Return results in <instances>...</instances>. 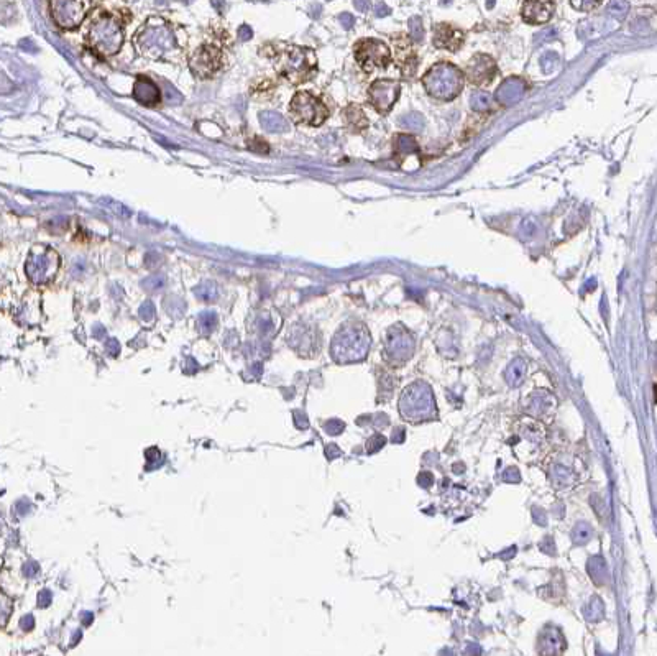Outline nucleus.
Returning <instances> with one entry per match:
<instances>
[{
    "label": "nucleus",
    "instance_id": "f257e3e1",
    "mask_svg": "<svg viewBox=\"0 0 657 656\" xmlns=\"http://www.w3.org/2000/svg\"><path fill=\"white\" fill-rule=\"evenodd\" d=\"M274 67L289 82L301 84L309 81L317 71V58L311 48L285 47L274 55Z\"/></svg>",
    "mask_w": 657,
    "mask_h": 656
},
{
    "label": "nucleus",
    "instance_id": "f03ea898",
    "mask_svg": "<svg viewBox=\"0 0 657 656\" xmlns=\"http://www.w3.org/2000/svg\"><path fill=\"white\" fill-rule=\"evenodd\" d=\"M465 74L449 61H440L434 64L424 74L423 86L427 94L437 101H452L462 93Z\"/></svg>",
    "mask_w": 657,
    "mask_h": 656
},
{
    "label": "nucleus",
    "instance_id": "7ed1b4c3",
    "mask_svg": "<svg viewBox=\"0 0 657 656\" xmlns=\"http://www.w3.org/2000/svg\"><path fill=\"white\" fill-rule=\"evenodd\" d=\"M370 349V334L362 324H347L335 334L331 354L339 364L363 360Z\"/></svg>",
    "mask_w": 657,
    "mask_h": 656
},
{
    "label": "nucleus",
    "instance_id": "20e7f679",
    "mask_svg": "<svg viewBox=\"0 0 657 656\" xmlns=\"http://www.w3.org/2000/svg\"><path fill=\"white\" fill-rule=\"evenodd\" d=\"M401 415L409 421H426L435 416V403L432 390L424 382H417L404 390L400 400Z\"/></svg>",
    "mask_w": 657,
    "mask_h": 656
},
{
    "label": "nucleus",
    "instance_id": "39448f33",
    "mask_svg": "<svg viewBox=\"0 0 657 656\" xmlns=\"http://www.w3.org/2000/svg\"><path fill=\"white\" fill-rule=\"evenodd\" d=\"M89 43L94 51L102 56H110L122 48L124 44V30L120 24L109 17H99L89 30Z\"/></svg>",
    "mask_w": 657,
    "mask_h": 656
},
{
    "label": "nucleus",
    "instance_id": "423d86ee",
    "mask_svg": "<svg viewBox=\"0 0 657 656\" xmlns=\"http://www.w3.org/2000/svg\"><path fill=\"white\" fill-rule=\"evenodd\" d=\"M136 48L148 58H159L174 48V36L163 21L151 20L135 38Z\"/></svg>",
    "mask_w": 657,
    "mask_h": 656
},
{
    "label": "nucleus",
    "instance_id": "0eeeda50",
    "mask_svg": "<svg viewBox=\"0 0 657 656\" xmlns=\"http://www.w3.org/2000/svg\"><path fill=\"white\" fill-rule=\"evenodd\" d=\"M59 268V255L48 245H33L25 263V272L35 285H44L55 278Z\"/></svg>",
    "mask_w": 657,
    "mask_h": 656
},
{
    "label": "nucleus",
    "instance_id": "6e6552de",
    "mask_svg": "<svg viewBox=\"0 0 657 656\" xmlns=\"http://www.w3.org/2000/svg\"><path fill=\"white\" fill-rule=\"evenodd\" d=\"M289 114L297 124L316 127L324 124V120L328 117V109L320 99L302 91L293 97L291 104H289Z\"/></svg>",
    "mask_w": 657,
    "mask_h": 656
},
{
    "label": "nucleus",
    "instance_id": "1a4fd4ad",
    "mask_svg": "<svg viewBox=\"0 0 657 656\" xmlns=\"http://www.w3.org/2000/svg\"><path fill=\"white\" fill-rule=\"evenodd\" d=\"M355 58L366 73L377 67H386L391 61V51L383 41L365 38L355 44Z\"/></svg>",
    "mask_w": 657,
    "mask_h": 656
},
{
    "label": "nucleus",
    "instance_id": "9d476101",
    "mask_svg": "<svg viewBox=\"0 0 657 656\" xmlns=\"http://www.w3.org/2000/svg\"><path fill=\"white\" fill-rule=\"evenodd\" d=\"M224 66V55L216 47H201L189 59V67L201 79L216 76Z\"/></svg>",
    "mask_w": 657,
    "mask_h": 656
},
{
    "label": "nucleus",
    "instance_id": "9b49d317",
    "mask_svg": "<svg viewBox=\"0 0 657 656\" xmlns=\"http://www.w3.org/2000/svg\"><path fill=\"white\" fill-rule=\"evenodd\" d=\"M401 93V84L394 79H377L368 89L370 104L380 114H388L398 101Z\"/></svg>",
    "mask_w": 657,
    "mask_h": 656
},
{
    "label": "nucleus",
    "instance_id": "f8f14e48",
    "mask_svg": "<svg viewBox=\"0 0 657 656\" xmlns=\"http://www.w3.org/2000/svg\"><path fill=\"white\" fill-rule=\"evenodd\" d=\"M51 15L58 27L73 30L84 20V9L78 0H51Z\"/></svg>",
    "mask_w": 657,
    "mask_h": 656
},
{
    "label": "nucleus",
    "instance_id": "ddd939ff",
    "mask_svg": "<svg viewBox=\"0 0 657 656\" xmlns=\"http://www.w3.org/2000/svg\"><path fill=\"white\" fill-rule=\"evenodd\" d=\"M496 73H498V66L488 55H475L470 61L467 67H465V78H467L473 86L483 87L486 84H490Z\"/></svg>",
    "mask_w": 657,
    "mask_h": 656
},
{
    "label": "nucleus",
    "instance_id": "4468645a",
    "mask_svg": "<svg viewBox=\"0 0 657 656\" xmlns=\"http://www.w3.org/2000/svg\"><path fill=\"white\" fill-rule=\"evenodd\" d=\"M414 341L412 335L401 326H394L388 331L386 337V354L396 362H404L412 355Z\"/></svg>",
    "mask_w": 657,
    "mask_h": 656
},
{
    "label": "nucleus",
    "instance_id": "2eb2a0df",
    "mask_svg": "<svg viewBox=\"0 0 657 656\" xmlns=\"http://www.w3.org/2000/svg\"><path fill=\"white\" fill-rule=\"evenodd\" d=\"M555 10L554 0H524L521 15L524 21L532 25H541L551 20Z\"/></svg>",
    "mask_w": 657,
    "mask_h": 656
},
{
    "label": "nucleus",
    "instance_id": "dca6fc26",
    "mask_svg": "<svg viewBox=\"0 0 657 656\" xmlns=\"http://www.w3.org/2000/svg\"><path fill=\"white\" fill-rule=\"evenodd\" d=\"M465 41V35L458 28L449 24H439L434 27V47L440 50L457 51Z\"/></svg>",
    "mask_w": 657,
    "mask_h": 656
},
{
    "label": "nucleus",
    "instance_id": "f3484780",
    "mask_svg": "<svg viewBox=\"0 0 657 656\" xmlns=\"http://www.w3.org/2000/svg\"><path fill=\"white\" fill-rule=\"evenodd\" d=\"M526 91H528V82L518 76H511L496 89L495 99L503 105H513L526 94Z\"/></svg>",
    "mask_w": 657,
    "mask_h": 656
},
{
    "label": "nucleus",
    "instance_id": "a211bd4d",
    "mask_svg": "<svg viewBox=\"0 0 657 656\" xmlns=\"http://www.w3.org/2000/svg\"><path fill=\"white\" fill-rule=\"evenodd\" d=\"M133 99L142 105H156L161 101V93L155 81H151L148 76H138L133 84Z\"/></svg>",
    "mask_w": 657,
    "mask_h": 656
},
{
    "label": "nucleus",
    "instance_id": "6ab92c4d",
    "mask_svg": "<svg viewBox=\"0 0 657 656\" xmlns=\"http://www.w3.org/2000/svg\"><path fill=\"white\" fill-rule=\"evenodd\" d=\"M393 41L396 43V64L400 66V70L403 71L404 76L408 78H412L417 70V56L416 53L411 50L409 41L406 38L401 36V41H398V38H393Z\"/></svg>",
    "mask_w": 657,
    "mask_h": 656
},
{
    "label": "nucleus",
    "instance_id": "aec40b11",
    "mask_svg": "<svg viewBox=\"0 0 657 656\" xmlns=\"http://www.w3.org/2000/svg\"><path fill=\"white\" fill-rule=\"evenodd\" d=\"M258 120L260 124L263 125L265 130H268L271 133H281L289 130V122L285 119V116H281L279 112H271V110L260 112Z\"/></svg>",
    "mask_w": 657,
    "mask_h": 656
},
{
    "label": "nucleus",
    "instance_id": "412c9836",
    "mask_svg": "<svg viewBox=\"0 0 657 656\" xmlns=\"http://www.w3.org/2000/svg\"><path fill=\"white\" fill-rule=\"evenodd\" d=\"M343 119H345V124L352 132H363L366 127H368V119H366L365 112L362 110V107H358L355 104H350L343 109Z\"/></svg>",
    "mask_w": 657,
    "mask_h": 656
},
{
    "label": "nucleus",
    "instance_id": "4be33fe9",
    "mask_svg": "<svg viewBox=\"0 0 657 656\" xmlns=\"http://www.w3.org/2000/svg\"><path fill=\"white\" fill-rule=\"evenodd\" d=\"M394 151L398 158H406L411 155H419V145L414 140V137H411L408 133H400L394 137Z\"/></svg>",
    "mask_w": 657,
    "mask_h": 656
},
{
    "label": "nucleus",
    "instance_id": "5701e85b",
    "mask_svg": "<svg viewBox=\"0 0 657 656\" xmlns=\"http://www.w3.org/2000/svg\"><path fill=\"white\" fill-rule=\"evenodd\" d=\"M524 375H526V362L523 360V358H516V360H513L508 365V369L505 372V378H506L508 385H511V387L521 385V382L524 380Z\"/></svg>",
    "mask_w": 657,
    "mask_h": 656
},
{
    "label": "nucleus",
    "instance_id": "b1692460",
    "mask_svg": "<svg viewBox=\"0 0 657 656\" xmlns=\"http://www.w3.org/2000/svg\"><path fill=\"white\" fill-rule=\"evenodd\" d=\"M557 645L565 646V642H564L562 635L557 630H547L544 635H542V638H541V653H544L547 650V646H552V654L554 653H560L562 650H560V648H557Z\"/></svg>",
    "mask_w": 657,
    "mask_h": 656
},
{
    "label": "nucleus",
    "instance_id": "393cba45",
    "mask_svg": "<svg viewBox=\"0 0 657 656\" xmlns=\"http://www.w3.org/2000/svg\"><path fill=\"white\" fill-rule=\"evenodd\" d=\"M470 105L475 112H488L491 107V96L481 89L473 91L470 97Z\"/></svg>",
    "mask_w": 657,
    "mask_h": 656
},
{
    "label": "nucleus",
    "instance_id": "a878e982",
    "mask_svg": "<svg viewBox=\"0 0 657 656\" xmlns=\"http://www.w3.org/2000/svg\"><path fill=\"white\" fill-rule=\"evenodd\" d=\"M194 295L202 301H214L219 296V288L212 281H204V283L194 288Z\"/></svg>",
    "mask_w": 657,
    "mask_h": 656
},
{
    "label": "nucleus",
    "instance_id": "bb28decb",
    "mask_svg": "<svg viewBox=\"0 0 657 656\" xmlns=\"http://www.w3.org/2000/svg\"><path fill=\"white\" fill-rule=\"evenodd\" d=\"M197 327L202 334H209L217 327V314L214 311H204L197 318Z\"/></svg>",
    "mask_w": 657,
    "mask_h": 656
},
{
    "label": "nucleus",
    "instance_id": "cd10ccee",
    "mask_svg": "<svg viewBox=\"0 0 657 656\" xmlns=\"http://www.w3.org/2000/svg\"><path fill=\"white\" fill-rule=\"evenodd\" d=\"M593 536V530L588 523H578L574 531H572V539H574L575 545H585L592 539Z\"/></svg>",
    "mask_w": 657,
    "mask_h": 656
},
{
    "label": "nucleus",
    "instance_id": "c85d7f7f",
    "mask_svg": "<svg viewBox=\"0 0 657 656\" xmlns=\"http://www.w3.org/2000/svg\"><path fill=\"white\" fill-rule=\"evenodd\" d=\"M588 573L593 577V581H597L598 584L601 582V579L605 577L606 568H605V561H603L600 556H595L590 561H588Z\"/></svg>",
    "mask_w": 657,
    "mask_h": 656
},
{
    "label": "nucleus",
    "instance_id": "c756f323",
    "mask_svg": "<svg viewBox=\"0 0 657 656\" xmlns=\"http://www.w3.org/2000/svg\"><path fill=\"white\" fill-rule=\"evenodd\" d=\"M400 124H401V127L411 128L412 132H419L424 127V119H423L421 114L412 112V114H406V116H403L400 119Z\"/></svg>",
    "mask_w": 657,
    "mask_h": 656
},
{
    "label": "nucleus",
    "instance_id": "7c9ffc66",
    "mask_svg": "<svg viewBox=\"0 0 657 656\" xmlns=\"http://www.w3.org/2000/svg\"><path fill=\"white\" fill-rule=\"evenodd\" d=\"M142 285L145 289H148V291H156V289H161L166 285V277L163 273H155L151 275V277L145 278L142 281Z\"/></svg>",
    "mask_w": 657,
    "mask_h": 656
},
{
    "label": "nucleus",
    "instance_id": "2f4dec72",
    "mask_svg": "<svg viewBox=\"0 0 657 656\" xmlns=\"http://www.w3.org/2000/svg\"><path fill=\"white\" fill-rule=\"evenodd\" d=\"M629 10V5L626 0H611L608 5V13L613 15L615 18H623Z\"/></svg>",
    "mask_w": 657,
    "mask_h": 656
},
{
    "label": "nucleus",
    "instance_id": "473e14b6",
    "mask_svg": "<svg viewBox=\"0 0 657 656\" xmlns=\"http://www.w3.org/2000/svg\"><path fill=\"white\" fill-rule=\"evenodd\" d=\"M409 30H411V40H414L416 43H421L424 38V27L423 21L419 17H412L409 20Z\"/></svg>",
    "mask_w": 657,
    "mask_h": 656
},
{
    "label": "nucleus",
    "instance_id": "72a5a7b5",
    "mask_svg": "<svg viewBox=\"0 0 657 656\" xmlns=\"http://www.w3.org/2000/svg\"><path fill=\"white\" fill-rule=\"evenodd\" d=\"M600 2L601 0H570L572 7H574L575 10H580V12H590L593 9H597V7L600 5Z\"/></svg>",
    "mask_w": 657,
    "mask_h": 656
},
{
    "label": "nucleus",
    "instance_id": "f704fd0d",
    "mask_svg": "<svg viewBox=\"0 0 657 656\" xmlns=\"http://www.w3.org/2000/svg\"><path fill=\"white\" fill-rule=\"evenodd\" d=\"M557 61H559V58H557L555 53H552V51L546 53V55L542 56V63H541V64H542V70H544V73H552V71L555 70Z\"/></svg>",
    "mask_w": 657,
    "mask_h": 656
},
{
    "label": "nucleus",
    "instance_id": "c9c22d12",
    "mask_svg": "<svg viewBox=\"0 0 657 656\" xmlns=\"http://www.w3.org/2000/svg\"><path fill=\"white\" fill-rule=\"evenodd\" d=\"M248 148L251 150V151H255V153H268L270 151V147H268V143H266L263 139H258V137H255V139H251V140H248Z\"/></svg>",
    "mask_w": 657,
    "mask_h": 656
},
{
    "label": "nucleus",
    "instance_id": "e433bc0d",
    "mask_svg": "<svg viewBox=\"0 0 657 656\" xmlns=\"http://www.w3.org/2000/svg\"><path fill=\"white\" fill-rule=\"evenodd\" d=\"M155 304H153L151 301H145L142 306H140V311H138V314H140V318L143 319L145 323H150L153 318H155Z\"/></svg>",
    "mask_w": 657,
    "mask_h": 656
},
{
    "label": "nucleus",
    "instance_id": "4c0bfd02",
    "mask_svg": "<svg viewBox=\"0 0 657 656\" xmlns=\"http://www.w3.org/2000/svg\"><path fill=\"white\" fill-rule=\"evenodd\" d=\"M385 444H386L385 436H381V434H375V436H371V439L368 441V444H366V447H368L366 451H368V453H377Z\"/></svg>",
    "mask_w": 657,
    "mask_h": 656
},
{
    "label": "nucleus",
    "instance_id": "58836bf2",
    "mask_svg": "<svg viewBox=\"0 0 657 656\" xmlns=\"http://www.w3.org/2000/svg\"><path fill=\"white\" fill-rule=\"evenodd\" d=\"M586 610H592V614H586V619H588V620H598V619H600V615H601V612H603V605H601L600 599H593V600H592V604L588 605V608H586Z\"/></svg>",
    "mask_w": 657,
    "mask_h": 656
},
{
    "label": "nucleus",
    "instance_id": "ea45409f",
    "mask_svg": "<svg viewBox=\"0 0 657 656\" xmlns=\"http://www.w3.org/2000/svg\"><path fill=\"white\" fill-rule=\"evenodd\" d=\"M343 428H345V424H343L340 419H331V421L325 423V426H324V429L328 434H332V436H337L339 433L343 431Z\"/></svg>",
    "mask_w": 657,
    "mask_h": 656
},
{
    "label": "nucleus",
    "instance_id": "a19ab883",
    "mask_svg": "<svg viewBox=\"0 0 657 656\" xmlns=\"http://www.w3.org/2000/svg\"><path fill=\"white\" fill-rule=\"evenodd\" d=\"M503 480H505V482H511V484L519 482V480H521V476H519V470H518L516 467H509V469H506V470H505V474H503Z\"/></svg>",
    "mask_w": 657,
    "mask_h": 656
},
{
    "label": "nucleus",
    "instance_id": "79ce46f5",
    "mask_svg": "<svg viewBox=\"0 0 657 656\" xmlns=\"http://www.w3.org/2000/svg\"><path fill=\"white\" fill-rule=\"evenodd\" d=\"M51 599H53L51 592L48 589H44V591H41L40 594H38V605H40V607H48L51 604Z\"/></svg>",
    "mask_w": 657,
    "mask_h": 656
},
{
    "label": "nucleus",
    "instance_id": "37998d69",
    "mask_svg": "<svg viewBox=\"0 0 657 656\" xmlns=\"http://www.w3.org/2000/svg\"><path fill=\"white\" fill-rule=\"evenodd\" d=\"M417 484L421 487H431L434 484V477L431 472H421L417 477Z\"/></svg>",
    "mask_w": 657,
    "mask_h": 656
},
{
    "label": "nucleus",
    "instance_id": "c03bdc74",
    "mask_svg": "<svg viewBox=\"0 0 657 656\" xmlns=\"http://www.w3.org/2000/svg\"><path fill=\"white\" fill-rule=\"evenodd\" d=\"M105 350H107V352H109V355H112V357L119 355V350H120L119 342H117L115 339H109V341L105 342Z\"/></svg>",
    "mask_w": 657,
    "mask_h": 656
},
{
    "label": "nucleus",
    "instance_id": "a18cd8bd",
    "mask_svg": "<svg viewBox=\"0 0 657 656\" xmlns=\"http://www.w3.org/2000/svg\"><path fill=\"white\" fill-rule=\"evenodd\" d=\"M539 548H541V551H544V553H547V554H554L555 553V545H554V541H552V538H546L542 543L539 545Z\"/></svg>",
    "mask_w": 657,
    "mask_h": 656
},
{
    "label": "nucleus",
    "instance_id": "49530a36",
    "mask_svg": "<svg viewBox=\"0 0 657 656\" xmlns=\"http://www.w3.org/2000/svg\"><path fill=\"white\" fill-rule=\"evenodd\" d=\"M159 258H161V257H159V255L156 254V252H150V254H148L147 257H145V265H147L148 268H153V266H155L156 263L161 262V260H159Z\"/></svg>",
    "mask_w": 657,
    "mask_h": 656
},
{
    "label": "nucleus",
    "instance_id": "de8ad7c7",
    "mask_svg": "<svg viewBox=\"0 0 657 656\" xmlns=\"http://www.w3.org/2000/svg\"><path fill=\"white\" fill-rule=\"evenodd\" d=\"M339 18H340V24H342V27H343V28H345V30H350V28H352V27H354V24H355V18H354V17H352V15H350V13H342Z\"/></svg>",
    "mask_w": 657,
    "mask_h": 656
},
{
    "label": "nucleus",
    "instance_id": "09e8293b",
    "mask_svg": "<svg viewBox=\"0 0 657 656\" xmlns=\"http://www.w3.org/2000/svg\"><path fill=\"white\" fill-rule=\"evenodd\" d=\"M251 36H253V32H251V28H250L248 25H242V27L239 28V38H240L242 41L250 40Z\"/></svg>",
    "mask_w": 657,
    "mask_h": 656
},
{
    "label": "nucleus",
    "instance_id": "8fccbe9b",
    "mask_svg": "<svg viewBox=\"0 0 657 656\" xmlns=\"http://www.w3.org/2000/svg\"><path fill=\"white\" fill-rule=\"evenodd\" d=\"M20 627L24 628V630H27V631L33 630V627H35V620H33V617H32V615L24 617V619H21V622H20Z\"/></svg>",
    "mask_w": 657,
    "mask_h": 656
},
{
    "label": "nucleus",
    "instance_id": "3c124183",
    "mask_svg": "<svg viewBox=\"0 0 657 656\" xmlns=\"http://www.w3.org/2000/svg\"><path fill=\"white\" fill-rule=\"evenodd\" d=\"M389 13H391V10H389V7L385 5V4H378L375 7V15H377V17H386V15H389Z\"/></svg>",
    "mask_w": 657,
    "mask_h": 656
},
{
    "label": "nucleus",
    "instance_id": "603ef678",
    "mask_svg": "<svg viewBox=\"0 0 657 656\" xmlns=\"http://www.w3.org/2000/svg\"><path fill=\"white\" fill-rule=\"evenodd\" d=\"M325 456L328 457V459H335V457H339L340 456V449L337 447V446H327V449H325Z\"/></svg>",
    "mask_w": 657,
    "mask_h": 656
},
{
    "label": "nucleus",
    "instance_id": "864d4df0",
    "mask_svg": "<svg viewBox=\"0 0 657 656\" xmlns=\"http://www.w3.org/2000/svg\"><path fill=\"white\" fill-rule=\"evenodd\" d=\"M532 512H534V513H532V516H534V520H536V522H537L539 525H546V522H547V520H546V515H544V512H541V510H539V508H534V510H532Z\"/></svg>",
    "mask_w": 657,
    "mask_h": 656
},
{
    "label": "nucleus",
    "instance_id": "5fc2aeb1",
    "mask_svg": "<svg viewBox=\"0 0 657 656\" xmlns=\"http://www.w3.org/2000/svg\"><path fill=\"white\" fill-rule=\"evenodd\" d=\"M355 7H357V10H360V12H366L370 9V0H355Z\"/></svg>",
    "mask_w": 657,
    "mask_h": 656
},
{
    "label": "nucleus",
    "instance_id": "6e6d98bb",
    "mask_svg": "<svg viewBox=\"0 0 657 656\" xmlns=\"http://www.w3.org/2000/svg\"><path fill=\"white\" fill-rule=\"evenodd\" d=\"M20 47H21V50L30 51V53H35L36 51V47L32 43V40H21L20 41Z\"/></svg>",
    "mask_w": 657,
    "mask_h": 656
},
{
    "label": "nucleus",
    "instance_id": "4d7b16f0",
    "mask_svg": "<svg viewBox=\"0 0 657 656\" xmlns=\"http://www.w3.org/2000/svg\"><path fill=\"white\" fill-rule=\"evenodd\" d=\"M92 335L96 339H102V337H105V329L101 326V324H97V326H94V329H92Z\"/></svg>",
    "mask_w": 657,
    "mask_h": 656
},
{
    "label": "nucleus",
    "instance_id": "13d9d810",
    "mask_svg": "<svg viewBox=\"0 0 657 656\" xmlns=\"http://www.w3.org/2000/svg\"><path fill=\"white\" fill-rule=\"evenodd\" d=\"M403 441H404V429L403 428L394 429V433H393V442H403Z\"/></svg>",
    "mask_w": 657,
    "mask_h": 656
},
{
    "label": "nucleus",
    "instance_id": "bf43d9fd",
    "mask_svg": "<svg viewBox=\"0 0 657 656\" xmlns=\"http://www.w3.org/2000/svg\"><path fill=\"white\" fill-rule=\"evenodd\" d=\"M210 4H212V7L217 12H224V9H225V2H224V0H210Z\"/></svg>",
    "mask_w": 657,
    "mask_h": 656
},
{
    "label": "nucleus",
    "instance_id": "052dcab7",
    "mask_svg": "<svg viewBox=\"0 0 657 656\" xmlns=\"http://www.w3.org/2000/svg\"><path fill=\"white\" fill-rule=\"evenodd\" d=\"M38 571V566L35 562H30V564H27V568H25V574L27 576H33L35 573Z\"/></svg>",
    "mask_w": 657,
    "mask_h": 656
},
{
    "label": "nucleus",
    "instance_id": "680f3d73",
    "mask_svg": "<svg viewBox=\"0 0 657 656\" xmlns=\"http://www.w3.org/2000/svg\"><path fill=\"white\" fill-rule=\"evenodd\" d=\"M92 619H94V615L90 614V612H84V614H82V623H84V625H90V622H92Z\"/></svg>",
    "mask_w": 657,
    "mask_h": 656
},
{
    "label": "nucleus",
    "instance_id": "e2e57ef3",
    "mask_svg": "<svg viewBox=\"0 0 657 656\" xmlns=\"http://www.w3.org/2000/svg\"><path fill=\"white\" fill-rule=\"evenodd\" d=\"M320 15V5H314L312 7V12H311V17H314V18H317Z\"/></svg>",
    "mask_w": 657,
    "mask_h": 656
},
{
    "label": "nucleus",
    "instance_id": "0e129e2a",
    "mask_svg": "<svg viewBox=\"0 0 657 656\" xmlns=\"http://www.w3.org/2000/svg\"><path fill=\"white\" fill-rule=\"evenodd\" d=\"M506 553H508V554H501V558H503V559H509L511 556H513V554L516 553V548H509Z\"/></svg>",
    "mask_w": 657,
    "mask_h": 656
},
{
    "label": "nucleus",
    "instance_id": "69168bd1",
    "mask_svg": "<svg viewBox=\"0 0 657 656\" xmlns=\"http://www.w3.org/2000/svg\"><path fill=\"white\" fill-rule=\"evenodd\" d=\"M78 640H81V631H76V633H74V637H73V640H71V646H74V643L78 642Z\"/></svg>",
    "mask_w": 657,
    "mask_h": 656
},
{
    "label": "nucleus",
    "instance_id": "338daca9",
    "mask_svg": "<svg viewBox=\"0 0 657 656\" xmlns=\"http://www.w3.org/2000/svg\"><path fill=\"white\" fill-rule=\"evenodd\" d=\"M181 2H182V4H186V5H189V4H193L194 0H181Z\"/></svg>",
    "mask_w": 657,
    "mask_h": 656
},
{
    "label": "nucleus",
    "instance_id": "774afa93",
    "mask_svg": "<svg viewBox=\"0 0 657 656\" xmlns=\"http://www.w3.org/2000/svg\"><path fill=\"white\" fill-rule=\"evenodd\" d=\"M655 401H657V387H655Z\"/></svg>",
    "mask_w": 657,
    "mask_h": 656
}]
</instances>
